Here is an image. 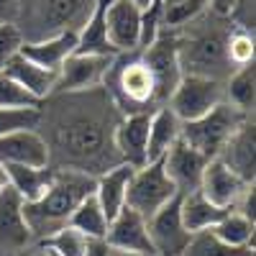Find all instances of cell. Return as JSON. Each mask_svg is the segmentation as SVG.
Listing matches in <instances>:
<instances>
[{
  "label": "cell",
  "instance_id": "obj_35",
  "mask_svg": "<svg viewBox=\"0 0 256 256\" xmlns=\"http://www.w3.org/2000/svg\"><path fill=\"white\" fill-rule=\"evenodd\" d=\"M41 102H36L26 90H20L18 84L0 72V108H38Z\"/></svg>",
  "mask_w": 256,
  "mask_h": 256
},
{
  "label": "cell",
  "instance_id": "obj_30",
  "mask_svg": "<svg viewBox=\"0 0 256 256\" xmlns=\"http://www.w3.org/2000/svg\"><path fill=\"white\" fill-rule=\"evenodd\" d=\"M156 10H159V26L166 31H177L208 10V0H162Z\"/></svg>",
  "mask_w": 256,
  "mask_h": 256
},
{
  "label": "cell",
  "instance_id": "obj_25",
  "mask_svg": "<svg viewBox=\"0 0 256 256\" xmlns=\"http://www.w3.org/2000/svg\"><path fill=\"white\" fill-rule=\"evenodd\" d=\"M223 208L212 205L200 190L195 192H187V195H180V218H182V226L187 228V233H202V230H210L220 218H223Z\"/></svg>",
  "mask_w": 256,
  "mask_h": 256
},
{
  "label": "cell",
  "instance_id": "obj_43",
  "mask_svg": "<svg viewBox=\"0 0 256 256\" xmlns=\"http://www.w3.org/2000/svg\"><path fill=\"white\" fill-rule=\"evenodd\" d=\"M8 187H10V184H8V174H6V169L0 166V192L8 190Z\"/></svg>",
  "mask_w": 256,
  "mask_h": 256
},
{
  "label": "cell",
  "instance_id": "obj_37",
  "mask_svg": "<svg viewBox=\"0 0 256 256\" xmlns=\"http://www.w3.org/2000/svg\"><path fill=\"white\" fill-rule=\"evenodd\" d=\"M20 0H0V24H16Z\"/></svg>",
  "mask_w": 256,
  "mask_h": 256
},
{
  "label": "cell",
  "instance_id": "obj_27",
  "mask_svg": "<svg viewBox=\"0 0 256 256\" xmlns=\"http://www.w3.org/2000/svg\"><path fill=\"white\" fill-rule=\"evenodd\" d=\"M108 216L102 212V208H100V202L95 200V195H88L77 208H74V212L70 216V220H67V226L70 228H74V230H80L88 241H102L105 238V230H108Z\"/></svg>",
  "mask_w": 256,
  "mask_h": 256
},
{
  "label": "cell",
  "instance_id": "obj_17",
  "mask_svg": "<svg viewBox=\"0 0 256 256\" xmlns=\"http://www.w3.org/2000/svg\"><path fill=\"white\" fill-rule=\"evenodd\" d=\"M0 164H20V166H52L49 146L36 128L13 131L0 136Z\"/></svg>",
  "mask_w": 256,
  "mask_h": 256
},
{
  "label": "cell",
  "instance_id": "obj_7",
  "mask_svg": "<svg viewBox=\"0 0 256 256\" xmlns=\"http://www.w3.org/2000/svg\"><path fill=\"white\" fill-rule=\"evenodd\" d=\"M180 195L174 182L169 180L164 172V164L159 162H148L138 169H134L131 182L126 190V208L136 210L141 218H152L156 210H162L166 202H172Z\"/></svg>",
  "mask_w": 256,
  "mask_h": 256
},
{
  "label": "cell",
  "instance_id": "obj_22",
  "mask_svg": "<svg viewBox=\"0 0 256 256\" xmlns=\"http://www.w3.org/2000/svg\"><path fill=\"white\" fill-rule=\"evenodd\" d=\"M74 49H77V31H64L41 41H24L20 54L31 59L34 64H38V67L59 72V67L67 62V56L74 54Z\"/></svg>",
  "mask_w": 256,
  "mask_h": 256
},
{
  "label": "cell",
  "instance_id": "obj_32",
  "mask_svg": "<svg viewBox=\"0 0 256 256\" xmlns=\"http://www.w3.org/2000/svg\"><path fill=\"white\" fill-rule=\"evenodd\" d=\"M38 246H44L46 251H52V254H59V256H84V251H88V238L82 236L80 230H74V228H70V226H62V228H56L52 236H46V238H41V241H36Z\"/></svg>",
  "mask_w": 256,
  "mask_h": 256
},
{
  "label": "cell",
  "instance_id": "obj_23",
  "mask_svg": "<svg viewBox=\"0 0 256 256\" xmlns=\"http://www.w3.org/2000/svg\"><path fill=\"white\" fill-rule=\"evenodd\" d=\"M182 136V120L166 108L152 110L148 116V141H146V164L148 162H159L164 159V154L172 148Z\"/></svg>",
  "mask_w": 256,
  "mask_h": 256
},
{
  "label": "cell",
  "instance_id": "obj_33",
  "mask_svg": "<svg viewBox=\"0 0 256 256\" xmlns=\"http://www.w3.org/2000/svg\"><path fill=\"white\" fill-rule=\"evenodd\" d=\"M254 54H256L254 31H246L233 24V28L228 34V59L233 64V70L244 67V64H254Z\"/></svg>",
  "mask_w": 256,
  "mask_h": 256
},
{
  "label": "cell",
  "instance_id": "obj_29",
  "mask_svg": "<svg viewBox=\"0 0 256 256\" xmlns=\"http://www.w3.org/2000/svg\"><path fill=\"white\" fill-rule=\"evenodd\" d=\"M254 228L256 223L248 220L244 212L238 210H226L223 218L212 226V236L220 238L228 246H236V248H254Z\"/></svg>",
  "mask_w": 256,
  "mask_h": 256
},
{
  "label": "cell",
  "instance_id": "obj_1",
  "mask_svg": "<svg viewBox=\"0 0 256 256\" xmlns=\"http://www.w3.org/2000/svg\"><path fill=\"white\" fill-rule=\"evenodd\" d=\"M120 113L100 88L82 92H54L38 105L36 131L49 146L54 169H74L98 177L118 164L113 148V128Z\"/></svg>",
  "mask_w": 256,
  "mask_h": 256
},
{
  "label": "cell",
  "instance_id": "obj_16",
  "mask_svg": "<svg viewBox=\"0 0 256 256\" xmlns=\"http://www.w3.org/2000/svg\"><path fill=\"white\" fill-rule=\"evenodd\" d=\"M102 241L108 244L110 248L138 251V254L156 256L154 244H152V238H148V223H146V218H141L138 212L131 210V208H123L116 218H110Z\"/></svg>",
  "mask_w": 256,
  "mask_h": 256
},
{
  "label": "cell",
  "instance_id": "obj_4",
  "mask_svg": "<svg viewBox=\"0 0 256 256\" xmlns=\"http://www.w3.org/2000/svg\"><path fill=\"white\" fill-rule=\"evenodd\" d=\"M102 90L120 116L128 113H152L162 108L154 74L144 62L141 52L116 54L102 80Z\"/></svg>",
  "mask_w": 256,
  "mask_h": 256
},
{
  "label": "cell",
  "instance_id": "obj_15",
  "mask_svg": "<svg viewBox=\"0 0 256 256\" xmlns=\"http://www.w3.org/2000/svg\"><path fill=\"white\" fill-rule=\"evenodd\" d=\"M208 162L210 159H205L200 152H195V148H192L190 144H184L182 138L169 148V152L164 154V159H162L164 172L174 182L180 195L200 190V180H202V172H205Z\"/></svg>",
  "mask_w": 256,
  "mask_h": 256
},
{
  "label": "cell",
  "instance_id": "obj_44",
  "mask_svg": "<svg viewBox=\"0 0 256 256\" xmlns=\"http://www.w3.org/2000/svg\"><path fill=\"white\" fill-rule=\"evenodd\" d=\"M49 256H59V254H52V251H49Z\"/></svg>",
  "mask_w": 256,
  "mask_h": 256
},
{
  "label": "cell",
  "instance_id": "obj_6",
  "mask_svg": "<svg viewBox=\"0 0 256 256\" xmlns=\"http://www.w3.org/2000/svg\"><path fill=\"white\" fill-rule=\"evenodd\" d=\"M251 116L241 113L238 108H233L230 102H218L212 110H208L205 116L182 123V141L190 144L195 152H200L205 159H216L223 146L228 144V138L236 134V128Z\"/></svg>",
  "mask_w": 256,
  "mask_h": 256
},
{
  "label": "cell",
  "instance_id": "obj_36",
  "mask_svg": "<svg viewBox=\"0 0 256 256\" xmlns=\"http://www.w3.org/2000/svg\"><path fill=\"white\" fill-rule=\"evenodd\" d=\"M20 46H24V36H20L16 24H0V70L6 64L20 54Z\"/></svg>",
  "mask_w": 256,
  "mask_h": 256
},
{
  "label": "cell",
  "instance_id": "obj_11",
  "mask_svg": "<svg viewBox=\"0 0 256 256\" xmlns=\"http://www.w3.org/2000/svg\"><path fill=\"white\" fill-rule=\"evenodd\" d=\"M113 56H95V54H72L56 72L54 92H82L100 88L105 72H108Z\"/></svg>",
  "mask_w": 256,
  "mask_h": 256
},
{
  "label": "cell",
  "instance_id": "obj_40",
  "mask_svg": "<svg viewBox=\"0 0 256 256\" xmlns=\"http://www.w3.org/2000/svg\"><path fill=\"white\" fill-rule=\"evenodd\" d=\"M13 256H49V251H46L44 246H38V244H28L26 248L16 251Z\"/></svg>",
  "mask_w": 256,
  "mask_h": 256
},
{
  "label": "cell",
  "instance_id": "obj_18",
  "mask_svg": "<svg viewBox=\"0 0 256 256\" xmlns=\"http://www.w3.org/2000/svg\"><path fill=\"white\" fill-rule=\"evenodd\" d=\"M28 244H36L26 216H24V200L8 187L0 192V251L16 254L26 248Z\"/></svg>",
  "mask_w": 256,
  "mask_h": 256
},
{
  "label": "cell",
  "instance_id": "obj_28",
  "mask_svg": "<svg viewBox=\"0 0 256 256\" xmlns=\"http://www.w3.org/2000/svg\"><path fill=\"white\" fill-rule=\"evenodd\" d=\"M256 72L254 64H244V67L233 70L228 80L223 82L226 90V102H230L233 108H238L246 116H254V100H256Z\"/></svg>",
  "mask_w": 256,
  "mask_h": 256
},
{
  "label": "cell",
  "instance_id": "obj_8",
  "mask_svg": "<svg viewBox=\"0 0 256 256\" xmlns=\"http://www.w3.org/2000/svg\"><path fill=\"white\" fill-rule=\"evenodd\" d=\"M223 100H226L223 82L210 80V77H198V74H182L177 88L172 90V95L166 100V108L182 123H187V120L205 116Z\"/></svg>",
  "mask_w": 256,
  "mask_h": 256
},
{
  "label": "cell",
  "instance_id": "obj_38",
  "mask_svg": "<svg viewBox=\"0 0 256 256\" xmlns=\"http://www.w3.org/2000/svg\"><path fill=\"white\" fill-rule=\"evenodd\" d=\"M236 6H238V0H208V8L212 13H218V16H226V18L233 16Z\"/></svg>",
  "mask_w": 256,
  "mask_h": 256
},
{
  "label": "cell",
  "instance_id": "obj_31",
  "mask_svg": "<svg viewBox=\"0 0 256 256\" xmlns=\"http://www.w3.org/2000/svg\"><path fill=\"white\" fill-rule=\"evenodd\" d=\"M182 256H254V248H236L212 236V230L192 233Z\"/></svg>",
  "mask_w": 256,
  "mask_h": 256
},
{
  "label": "cell",
  "instance_id": "obj_14",
  "mask_svg": "<svg viewBox=\"0 0 256 256\" xmlns=\"http://www.w3.org/2000/svg\"><path fill=\"white\" fill-rule=\"evenodd\" d=\"M148 116L152 113H128L120 116L113 128V148L123 164L134 169L146 164V141H148Z\"/></svg>",
  "mask_w": 256,
  "mask_h": 256
},
{
  "label": "cell",
  "instance_id": "obj_24",
  "mask_svg": "<svg viewBox=\"0 0 256 256\" xmlns=\"http://www.w3.org/2000/svg\"><path fill=\"white\" fill-rule=\"evenodd\" d=\"M8 174V184L24 202H34L46 192L54 166H20V164H0Z\"/></svg>",
  "mask_w": 256,
  "mask_h": 256
},
{
  "label": "cell",
  "instance_id": "obj_5",
  "mask_svg": "<svg viewBox=\"0 0 256 256\" xmlns=\"http://www.w3.org/2000/svg\"><path fill=\"white\" fill-rule=\"evenodd\" d=\"M98 0H20L16 26L24 41H41L64 31H80Z\"/></svg>",
  "mask_w": 256,
  "mask_h": 256
},
{
  "label": "cell",
  "instance_id": "obj_42",
  "mask_svg": "<svg viewBox=\"0 0 256 256\" xmlns=\"http://www.w3.org/2000/svg\"><path fill=\"white\" fill-rule=\"evenodd\" d=\"M134 6H138L141 10H148V8H154V0H131Z\"/></svg>",
  "mask_w": 256,
  "mask_h": 256
},
{
  "label": "cell",
  "instance_id": "obj_26",
  "mask_svg": "<svg viewBox=\"0 0 256 256\" xmlns=\"http://www.w3.org/2000/svg\"><path fill=\"white\" fill-rule=\"evenodd\" d=\"M105 0H98L90 18L84 20V26L77 31V49L74 54H95V56H116V49L108 41V31H105Z\"/></svg>",
  "mask_w": 256,
  "mask_h": 256
},
{
  "label": "cell",
  "instance_id": "obj_19",
  "mask_svg": "<svg viewBox=\"0 0 256 256\" xmlns=\"http://www.w3.org/2000/svg\"><path fill=\"white\" fill-rule=\"evenodd\" d=\"M131 174H134V166L118 162L95 177L92 195L100 202L102 212L108 216V220L116 218L126 208V190H128V182H131Z\"/></svg>",
  "mask_w": 256,
  "mask_h": 256
},
{
  "label": "cell",
  "instance_id": "obj_10",
  "mask_svg": "<svg viewBox=\"0 0 256 256\" xmlns=\"http://www.w3.org/2000/svg\"><path fill=\"white\" fill-rule=\"evenodd\" d=\"M105 31L116 54L138 52L141 44V18L144 10L134 6L131 0H105Z\"/></svg>",
  "mask_w": 256,
  "mask_h": 256
},
{
  "label": "cell",
  "instance_id": "obj_3",
  "mask_svg": "<svg viewBox=\"0 0 256 256\" xmlns=\"http://www.w3.org/2000/svg\"><path fill=\"white\" fill-rule=\"evenodd\" d=\"M95 177L74 172V169H54V177L46 187V192L34 202H24V216L28 223V230L34 241H41L52 236L62 226H67L74 208L92 195Z\"/></svg>",
  "mask_w": 256,
  "mask_h": 256
},
{
  "label": "cell",
  "instance_id": "obj_20",
  "mask_svg": "<svg viewBox=\"0 0 256 256\" xmlns=\"http://www.w3.org/2000/svg\"><path fill=\"white\" fill-rule=\"evenodd\" d=\"M0 72H6L20 90H26L36 102H44L49 95H54V84H56V72L44 70L26 59L24 54H16Z\"/></svg>",
  "mask_w": 256,
  "mask_h": 256
},
{
  "label": "cell",
  "instance_id": "obj_39",
  "mask_svg": "<svg viewBox=\"0 0 256 256\" xmlns=\"http://www.w3.org/2000/svg\"><path fill=\"white\" fill-rule=\"evenodd\" d=\"M84 256H110V248H108V244H105V241H90Z\"/></svg>",
  "mask_w": 256,
  "mask_h": 256
},
{
  "label": "cell",
  "instance_id": "obj_34",
  "mask_svg": "<svg viewBox=\"0 0 256 256\" xmlns=\"http://www.w3.org/2000/svg\"><path fill=\"white\" fill-rule=\"evenodd\" d=\"M38 108H0V136H8L24 128H36Z\"/></svg>",
  "mask_w": 256,
  "mask_h": 256
},
{
  "label": "cell",
  "instance_id": "obj_9",
  "mask_svg": "<svg viewBox=\"0 0 256 256\" xmlns=\"http://www.w3.org/2000/svg\"><path fill=\"white\" fill-rule=\"evenodd\" d=\"M138 52H141L144 62L148 64V70H152V74H154L159 102L166 105L169 95H172V90L177 88V82L182 77L180 59H177V38H174V31L162 28L159 36L152 41V44L138 49Z\"/></svg>",
  "mask_w": 256,
  "mask_h": 256
},
{
  "label": "cell",
  "instance_id": "obj_21",
  "mask_svg": "<svg viewBox=\"0 0 256 256\" xmlns=\"http://www.w3.org/2000/svg\"><path fill=\"white\" fill-rule=\"evenodd\" d=\"M254 146H256V126H254V116H251L236 128V134L228 138V144L223 146V152L216 159L228 164L233 172L238 177H244L246 182H254V174H256Z\"/></svg>",
  "mask_w": 256,
  "mask_h": 256
},
{
  "label": "cell",
  "instance_id": "obj_13",
  "mask_svg": "<svg viewBox=\"0 0 256 256\" xmlns=\"http://www.w3.org/2000/svg\"><path fill=\"white\" fill-rule=\"evenodd\" d=\"M254 182H246L244 177H238L228 164H223L220 159H210L205 164V172L200 180V192L223 210L236 208L238 200L244 198V192L251 187Z\"/></svg>",
  "mask_w": 256,
  "mask_h": 256
},
{
  "label": "cell",
  "instance_id": "obj_2",
  "mask_svg": "<svg viewBox=\"0 0 256 256\" xmlns=\"http://www.w3.org/2000/svg\"><path fill=\"white\" fill-rule=\"evenodd\" d=\"M233 20L212 13L210 8L195 20L174 31L177 38V59L182 74H198L226 82L233 72L228 59V34Z\"/></svg>",
  "mask_w": 256,
  "mask_h": 256
},
{
  "label": "cell",
  "instance_id": "obj_12",
  "mask_svg": "<svg viewBox=\"0 0 256 256\" xmlns=\"http://www.w3.org/2000/svg\"><path fill=\"white\" fill-rule=\"evenodd\" d=\"M146 223H148V238L154 244L156 256H182L190 241V233L180 218V195L172 202H166L162 210H156Z\"/></svg>",
  "mask_w": 256,
  "mask_h": 256
},
{
  "label": "cell",
  "instance_id": "obj_41",
  "mask_svg": "<svg viewBox=\"0 0 256 256\" xmlns=\"http://www.w3.org/2000/svg\"><path fill=\"white\" fill-rule=\"evenodd\" d=\"M110 248V246H108ZM110 256H152V254H138V251H120V248H110Z\"/></svg>",
  "mask_w": 256,
  "mask_h": 256
}]
</instances>
